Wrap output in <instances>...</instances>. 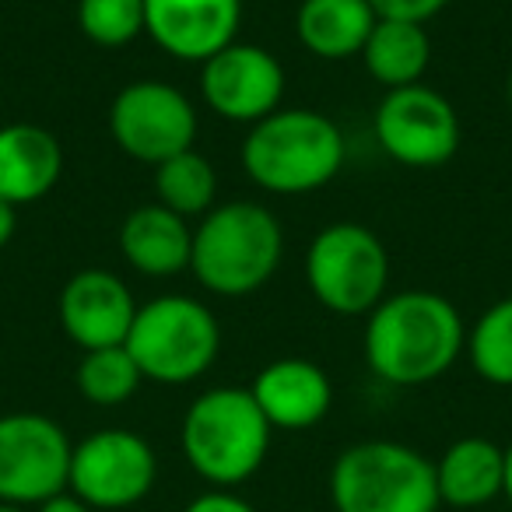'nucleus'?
I'll return each mask as SVG.
<instances>
[{
    "mask_svg": "<svg viewBox=\"0 0 512 512\" xmlns=\"http://www.w3.org/2000/svg\"><path fill=\"white\" fill-rule=\"evenodd\" d=\"M158 481V456L144 435L130 428H102L74 442L67 491L95 512H120L144 502Z\"/></svg>",
    "mask_w": 512,
    "mask_h": 512,
    "instance_id": "nucleus-8",
    "label": "nucleus"
},
{
    "mask_svg": "<svg viewBox=\"0 0 512 512\" xmlns=\"http://www.w3.org/2000/svg\"><path fill=\"white\" fill-rule=\"evenodd\" d=\"M183 512H260V509H256V505H249L242 495H235V491L211 488V491H204V495L193 498Z\"/></svg>",
    "mask_w": 512,
    "mask_h": 512,
    "instance_id": "nucleus-26",
    "label": "nucleus"
},
{
    "mask_svg": "<svg viewBox=\"0 0 512 512\" xmlns=\"http://www.w3.org/2000/svg\"><path fill=\"white\" fill-rule=\"evenodd\" d=\"M239 158L260 190L299 197L341 172L344 134L330 116L313 109H278L249 127Z\"/></svg>",
    "mask_w": 512,
    "mask_h": 512,
    "instance_id": "nucleus-4",
    "label": "nucleus"
},
{
    "mask_svg": "<svg viewBox=\"0 0 512 512\" xmlns=\"http://www.w3.org/2000/svg\"><path fill=\"white\" fill-rule=\"evenodd\" d=\"M376 22L369 0H302L295 11V36L313 57L351 60L362 57Z\"/></svg>",
    "mask_w": 512,
    "mask_h": 512,
    "instance_id": "nucleus-19",
    "label": "nucleus"
},
{
    "mask_svg": "<svg viewBox=\"0 0 512 512\" xmlns=\"http://www.w3.org/2000/svg\"><path fill=\"white\" fill-rule=\"evenodd\" d=\"M467 327L446 295H386L369 313L365 362L390 386H425L453 369L463 355Z\"/></svg>",
    "mask_w": 512,
    "mask_h": 512,
    "instance_id": "nucleus-1",
    "label": "nucleus"
},
{
    "mask_svg": "<svg viewBox=\"0 0 512 512\" xmlns=\"http://www.w3.org/2000/svg\"><path fill=\"white\" fill-rule=\"evenodd\" d=\"M137 309L141 306L123 285V278H116L113 271H102V267H85L74 278H67L57 302L60 327L81 351L127 344Z\"/></svg>",
    "mask_w": 512,
    "mask_h": 512,
    "instance_id": "nucleus-14",
    "label": "nucleus"
},
{
    "mask_svg": "<svg viewBox=\"0 0 512 512\" xmlns=\"http://www.w3.org/2000/svg\"><path fill=\"white\" fill-rule=\"evenodd\" d=\"M36 512H95L88 502H81L74 491H60V495L46 498L43 505H36Z\"/></svg>",
    "mask_w": 512,
    "mask_h": 512,
    "instance_id": "nucleus-27",
    "label": "nucleus"
},
{
    "mask_svg": "<svg viewBox=\"0 0 512 512\" xmlns=\"http://www.w3.org/2000/svg\"><path fill=\"white\" fill-rule=\"evenodd\" d=\"M334 512H435V463L414 446L369 439L348 446L330 467Z\"/></svg>",
    "mask_w": 512,
    "mask_h": 512,
    "instance_id": "nucleus-5",
    "label": "nucleus"
},
{
    "mask_svg": "<svg viewBox=\"0 0 512 512\" xmlns=\"http://www.w3.org/2000/svg\"><path fill=\"white\" fill-rule=\"evenodd\" d=\"M249 393L264 418L271 421V428H281V432H306L320 425L334 404L330 376L309 358H278L264 365L256 372Z\"/></svg>",
    "mask_w": 512,
    "mask_h": 512,
    "instance_id": "nucleus-15",
    "label": "nucleus"
},
{
    "mask_svg": "<svg viewBox=\"0 0 512 512\" xmlns=\"http://www.w3.org/2000/svg\"><path fill=\"white\" fill-rule=\"evenodd\" d=\"M144 376L137 369V362L130 358L127 344L120 348H99L85 351L74 372V386L78 393L95 407H120L141 390Z\"/></svg>",
    "mask_w": 512,
    "mask_h": 512,
    "instance_id": "nucleus-22",
    "label": "nucleus"
},
{
    "mask_svg": "<svg viewBox=\"0 0 512 512\" xmlns=\"http://www.w3.org/2000/svg\"><path fill=\"white\" fill-rule=\"evenodd\" d=\"M242 0H144V32L183 64H204L235 43Z\"/></svg>",
    "mask_w": 512,
    "mask_h": 512,
    "instance_id": "nucleus-13",
    "label": "nucleus"
},
{
    "mask_svg": "<svg viewBox=\"0 0 512 512\" xmlns=\"http://www.w3.org/2000/svg\"><path fill=\"white\" fill-rule=\"evenodd\" d=\"M362 64L386 92L421 85V74L432 64V39H428L425 25L379 18L362 50Z\"/></svg>",
    "mask_w": 512,
    "mask_h": 512,
    "instance_id": "nucleus-20",
    "label": "nucleus"
},
{
    "mask_svg": "<svg viewBox=\"0 0 512 512\" xmlns=\"http://www.w3.org/2000/svg\"><path fill=\"white\" fill-rule=\"evenodd\" d=\"M120 249L127 264L148 278H172L190 271L193 256V228L176 211L155 204H141L123 218Z\"/></svg>",
    "mask_w": 512,
    "mask_h": 512,
    "instance_id": "nucleus-17",
    "label": "nucleus"
},
{
    "mask_svg": "<svg viewBox=\"0 0 512 512\" xmlns=\"http://www.w3.org/2000/svg\"><path fill=\"white\" fill-rule=\"evenodd\" d=\"M78 29L88 43L120 50L144 32V0H78Z\"/></svg>",
    "mask_w": 512,
    "mask_h": 512,
    "instance_id": "nucleus-24",
    "label": "nucleus"
},
{
    "mask_svg": "<svg viewBox=\"0 0 512 512\" xmlns=\"http://www.w3.org/2000/svg\"><path fill=\"white\" fill-rule=\"evenodd\" d=\"M64 176V148L46 127L8 123L0 127V200L36 204Z\"/></svg>",
    "mask_w": 512,
    "mask_h": 512,
    "instance_id": "nucleus-16",
    "label": "nucleus"
},
{
    "mask_svg": "<svg viewBox=\"0 0 512 512\" xmlns=\"http://www.w3.org/2000/svg\"><path fill=\"white\" fill-rule=\"evenodd\" d=\"M0 512H25V509H18V505H4V502H0Z\"/></svg>",
    "mask_w": 512,
    "mask_h": 512,
    "instance_id": "nucleus-30",
    "label": "nucleus"
},
{
    "mask_svg": "<svg viewBox=\"0 0 512 512\" xmlns=\"http://www.w3.org/2000/svg\"><path fill=\"white\" fill-rule=\"evenodd\" d=\"M74 442L36 411L0 414V502L29 509L67 491Z\"/></svg>",
    "mask_w": 512,
    "mask_h": 512,
    "instance_id": "nucleus-9",
    "label": "nucleus"
},
{
    "mask_svg": "<svg viewBox=\"0 0 512 512\" xmlns=\"http://www.w3.org/2000/svg\"><path fill=\"white\" fill-rule=\"evenodd\" d=\"M271 435V421L256 407L249 386H214L186 407L179 446L193 474L211 488L232 491L264 467Z\"/></svg>",
    "mask_w": 512,
    "mask_h": 512,
    "instance_id": "nucleus-3",
    "label": "nucleus"
},
{
    "mask_svg": "<svg viewBox=\"0 0 512 512\" xmlns=\"http://www.w3.org/2000/svg\"><path fill=\"white\" fill-rule=\"evenodd\" d=\"M200 92L211 113L232 123H260L281 109L285 99V67L271 50L253 43L225 46L200 64Z\"/></svg>",
    "mask_w": 512,
    "mask_h": 512,
    "instance_id": "nucleus-12",
    "label": "nucleus"
},
{
    "mask_svg": "<svg viewBox=\"0 0 512 512\" xmlns=\"http://www.w3.org/2000/svg\"><path fill=\"white\" fill-rule=\"evenodd\" d=\"M390 253L383 239L358 221L327 225L306 253V285L337 316H369L386 299Z\"/></svg>",
    "mask_w": 512,
    "mask_h": 512,
    "instance_id": "nucleus-7",
    "label": "nucleus"
},
{
    "mask_svg": "<svg viewBox=\"0 0 512 512\" xmlns=\"http://www.w3.org/2000/svg\"><path fill=\"white\" fill-rule=\"evenodd\" d=\"M505 449L481 435H467L446 446L435 460V488L439 502L453 509H481L502 495Z\"/></svg>",
    "mask_w": 512,
    "mask_h": 512,
    "instance_id": "nucleus-18",
    "label": "nucleus"
},
{
    "mask_svg": "<svg viewBox=\"0 0 512 512\" xmlns=\"http://www.w3.org/2000/svg\"><path fill=\"white\" fill-rule=\"evenodd\" d=\"M15 228H18V207L8 204V200H0V249L15 239Z\"/></svg>",
    "mask_w": 512,
    "mask_h": 512,
    "instance_id": "nucleus-28",
    "label": "nucleus"
},
{
    "mask_svg": "<svg viewBox=\"0 0 512 512\" xmlns=\"http://www.w3.org/2000/svg\"><path fill=\"white\" fill-rule=\"evenodd\" d=\"M109 134L134 162L162 165L193 148L197 109L179 88L158 78L130 81L109 106Z\"/></svg>",
    "mask_w": 512,
    "mask_h": 512,
    "instance_id": "nucleus-10",
    "label": "nucleus"
},
{
    "mask_svg": "<svg viewBox=\"0 0 512 512\" xmlns=\"http://www.w3.org/2000/svg\"><path fill=\"white\" fill-rule=\"evenodd\" d=\"M376 141L407 169H439L460 148V116L453 102L428 85L393 88L372 116Z\"/></svg>",
    "mask_w": 512,
    "mask_h": 512,
    "instance_id": "nucleus-11",
    "label": "nucleus"
},
{
    "mask_svg": "<svg viewBox=\"0 0 512 512\" xmlns=\"http://www.w3.org/2000/svg\"><path fill=\"white\" fill-rule=\"evenodd\" d=\"M376 18H386V22H414L425 25L428 18H435L449 0H369Z\"/></svg>",
    "mask_w": 512,
    "mask_h": 512,
    "instance_id": "nucleus-25",
    "label": "nucleus"
},
{
    "mask_svg": "<svg viewBox=\"0 0 512 512\" xmlns=\"http://www.w3.org/2000/svg\"><path fill=\"white\" fill-rule=\"evenodd\" d=\"M502 495L509 498L512 505V442L505 446V474H502Z\"/></svg>",
    "mask_w": 512,
    "mask_h": 512,
    "instance_id": "nucleus-29",
    "label": "nucleus"
},
{
    "mask_svg": "<svg viewBox=\"0 0 512 512\" xmlns=\"http://www.w3.org/2000/svg\"><path fill=\"white\" fill-rule=\"evenodd\" d=\"M285 253V232L274 211L256 200H228L193 228L190 271L214 295L242 299L274 278Z\"/></svg>",
    "mask_w": 512,
    "mask_h": 512,
    "instance_id": "nucleus-2",
    "label": "nucleus"
},
{
    "mask_svg": "<svg viewBox=\"0 0 512 512\" xmlns=\"http://www.w3.org/2000/svg\"><path fill=\"white\" fill-rule=\"evenodd\" d=\"M509 102H512V78H509Z\"/></svg>",
    "mask_w": 512,
    "mask_h": 512,
    "instance_id": "nucleus-31",
    "label": "nucleus"
},
{
    "mask_svg": "<svg viewBox=\"0 0 512 512\" xmlns=\"http://www.w3.org/2000/svg\"><path fill=\"white\" fill-rule=\"evenodd\" d=\"M127 351L144 379L186 386L214 365L221 351V327L204 302L190 295H158L137 309Z\"/></svg>",
    "mask_w": 512,
    "mask_h": 512,
    "instance_id": "nucleus-6",
    "label": "nucleus"
},
{
    "mask_svg": "<svg viewBox=\"0 0 512 512\" xmlns=\"http://www.w3.org/2000/svg\"><path fill=\"white\" fill-rule=\"evenodd\" d=\"M470 369L491 386H512V295L498 299L467 330L463 344Z\"/></svg>",
    "mask_w": 512,
    "mask_h": 512,
    "instance_id": "nucleus-23",
    "label": "nucleus"
},
{
    "mask_svg": "<svg viewBox=\"0 0 512 512\" xmlns=\"http://www.w3.org/2000/svg\"><path fill=\"white\" fill-rule=\"evenodd\" d=\"M155 193L158 204L176 211L179 218H204L218 197V172H214L211 158L190 148L155 165Z\"/></svg>",
    "mask_w": 512,
    "mask_h": 512,
    "instance_id": "nucleus-21",
    "label": "nucleus"
}]
</instances>
